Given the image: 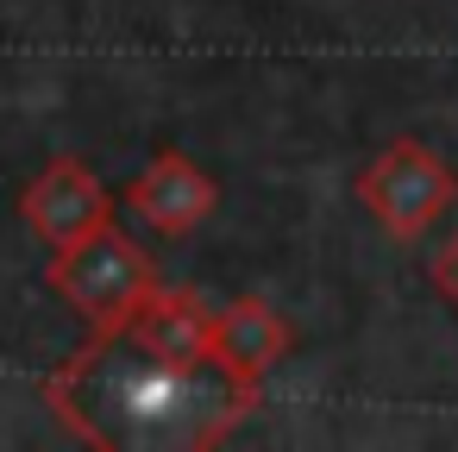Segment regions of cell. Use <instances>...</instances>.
<instances>
[{
    "label": "cell",
    "mask_w": 458,
    "mask_h": 452,
    "mask_svg": "<svg viewBox=\"0 0 458 452\" xmlns=\"http://www.w3.org/2000/svg\"><path fill=\"white\" fill-rule=\"evenodd\" d=\"M258 389L220 364H170L132 333H89V345L51 377V408L89 446H220Z\"/></svg>",
    "instance_id": "6da1fadb"
},
{
    "label": "cell",
    "mask_w": 458,
    "mask_h": 452,
    "mask_svg": "<svg viewBox=\"0 0 458 452\" xmlns=\"http://www.w3.org/2000/svg\"><path fill=\"white\" fill-rule=\"evenodd\" d=\"M20 214H26V226H32L51 252H70V245H82L95 226L114 220V201H107L101 176H95L82 158H57L51 170H38V183L26 189Z\"/></svg>",
    "instance_id": "277c9868"
},
{
    "label": "cell",
    "mask_w": 458,
    "mask_h": 452,
    "mask_svg": "<svg viewBox=\"0 0 458 452\" xmlns=\"http://www.w3.org/2000/svg\"><path fill=\"white\" fill-rule=\"evenodd\" d=\"M427 283L458 308V233H452V239H439V252L427 258Z\"/></svg>",
    "instance_id": "ba28073f"
},
{
    "label": "cell",
    "mask_w": 458,
    "mask_h": 452,
    "mask_svg": "<svg viewBox=\"0 0 458 452\" xmlns=\"http://www.w3.org/2000/svg\"><path fill=\"white\" fill-rule=\"evenodd\" d=\"M358 201H364V214H370L389 239L414 245V239H427V233L452 214L458 176H452V164H445L427 139H389V145L358 170Z\"/></svg>",
    "instance_id": "3957f363"
},
{
    "label": "cell",
    "mask_w": 458,
    "mask_h": 452,
    "mask_svg": "<svg viewBox=\"0 0 458 452\" xmlns=\"http://www.w3.org/2000/svg\"><path fill=\"white\" fill-rule=\"evenodd\" d=\"M126 333L170 364H214V308L189 289H151Z\"/></svg>",
    "instance_id": "52a82bcc"
},
{
    "label": "cell",
    "mask_w": 458,
    "mask_h": 452,
    "mask_svg": "<svg viewBox=\"0 0 458 452\" xmlns=\"http://www.w3.org/2000/svg\"><path fill=\"white\" fill-rule=\"evenodd\" d=\"M289 345H295V333L264 295H239L214 314V364L251 389H264V377L289 358Z\"/></svg>",
    "instance_id": "8992f818"
},
{
    "label": "cell",
    "mask_w": 458,
    "mask_h": 452,
    "mask_svg": "<svg viewBox=\"0 0 458 452\" xmlns=\"http://www.w3.org/2000/svg\"><path fill=\"white\" fill-rule=\"evenodd\" d=\"M126 208H132L145 226H157L164 239H182V233H195V226L220 208V183H214L195 158L157 151L151 170L126 189Z\"/></svg>",
    "instance_id": "5b68a950"
},
{
    "label": "cell",
    "mask_w": 458,
    "mask_h": 452,
    "mask_svg": "<svg viewBox=\"0 0 458 452\" xmlns=\"http://www.w3.org/2000/svg\"><path fill=\"white\" fill-rule=\"evenodd\" d=\"M51 289L70 302V314H76L89 333L107 339V333H126V327H132V314H139L145 295L157 289V270H151V258L139 252V239H126V233L107 220V226H95L82 245L57 252Z\"/></svg>",
    "instance_id": "7a4b0ae2"
}]
</instances>
